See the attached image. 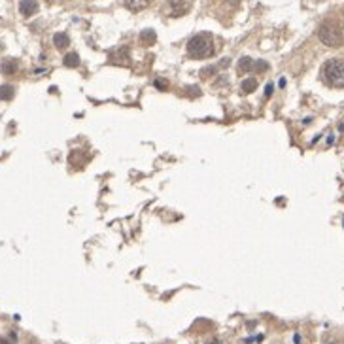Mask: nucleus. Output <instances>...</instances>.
Here are the masks:
<instances>
[{
	"label": "nucleus",
	"instance_id": "39448f33",
	"mask_svg": "<svg viewBox=\"0 0 344 344\" xmlns=\"http://www.w3.org/2000/svg\"><path fill=\"white\" fill-rule=\"evenodd\" d=\"M19 11H21L25 17H31L38 11V2L36 0H21L19 2Z\"/></svg>",
	"mask_w": 344,
	"mask_h": 344
},
{
	"label": "nucleus",
	"instance_id": "4468645a",
	"mask_svg": "<svg viewBox=\"0 0 344 344\" xmlns=\"http://www.w3.org/2000/svg\"><path fill=\"white\" fill-rule=\"evenodd\" d=\"M153 86L157 87V89H161V91H167V89H169V82H167L165 78H157V80L153 82Z\"/></svg>",
	"mask_w": 344,
	"mask_h": 344
},
{
	"label": "nucleus",
	"instance_id": "0eeeda50",
	"mask_svg": "<svg viewBox=\"0 0 344 344\" xmlns=\"http://www.w3.org/2000/svg\"><path fill=\"white\" fill-rule=\"evenodd\" d=\"M155 42H157V34L153 33L151 29H146V31L140 33V43H144V45H153Z\"/></svg>",
	"mask_w": 344,
	"mask_h": 344
},
{
	"label": "nucleus",
	"instance_id": "f257e3e1",
	"mask_svg": "<svg viewBox=\"0 0 344 344\" xmlns=\"http://www.w3.org/2000/svg\"><path fill=\"white\" fill-rule=\"evenodd\" d=\"M187 55L191 59H208L214 55V40L212 34L201 33L195 34L193 38L187 42Z\"/></svg>",
	"mask_w": 344,
	"mask_h": 344
},
{
	"label": "nucleus",
	"instance_id": "2eb2a0df",
	"mask_svg": "<svg viewBox=\"0 0 344 344\" xmlns=\"http://www.w3.org/2000/svg\"><path fill=\"white\" fill-rule=\"evenodd\" d=\"M217 70V66H208L206 70H201V78H208V76H212Z\"/></svg>",
	"mask_w": 344,
	"mask_h": 344
},
{
	"label": "nucleus",
	"instance_id": "a211bd4d",
	"mask_svg": "<svg viewBox=\"0 0 344 344\" xmlns=\"http://www.w3.org/2000/svg\"><path fill=\"white\" fill-rule=\"evenodd\" d=\"M0 344H13V343H10V341H6V339H0Z\"/></svg>",
	"mask_w": 344,
	"mask_h": 344
},
{
	"label": "nucleus",
	"instance_id": "6e6552de",
	"mask_svg": "<svg viewBox=\"0 0 344 344\" xmlns=\"http://www.w3.org/2000/svg\"><path fill=\"white\" fill-rule=\"evenodd\" d=\"M123 2H125V6H127L130 11L144 10V8H148V4H150V0H123Z\"/></svg>",
	"mask_w": 344,
	"mask_h": 344
},
{
	"label": "nucleus",
	"instance_id": "f03ea898",
	"mask_svg": "<svg viewBox=\"0 0 344 344\" xmlns=\"http://www.w3.org/2000/svg\"><path fill=\"white\" fill-rule=\"evenodd\" d=\"M323 78L331 87H344V63L331 59L323 66Z\"/></svg>",
	"mask_w": 344,
	"mask_h": 344
},
{
	"label": "nucleus",
	"instance_id": "9d476101",
	"mask_svg": "<svg viewBox=\"0 0 344 344\" xmlns=\"http://www.w3.org/2000/svg\"><path fill=\"white\" fill-rule=\"evenodd\" d=\"M2 72L4 74H15L17 72V61L15 59H4L2 61Z\"/></svg>",
	"mask_w": 344,
	"mask_h": 344
},
{
	"label": "nucleus",
	"instance_id": "6ab92c4d",
	"mask_svg": "<svg viewBox=\"0 0 344 344\" xmlns=\"http://www.w3.org/2000/svg\"><path fill=\"white\" fill-rule=\"evenodd\" d=\"M329 344H339V343H329Z\"/></svg>",
	"mask_w": 344,
	"mask_h": 344
},
{
	"label": "nucleus",
	"instance_id": "dca6fc26",
	"mask_svg": "<svg viewBox=\"0 0 344 344\" xmlns=\"http://www.w3.org/2000/svg\"><path fill=\"white\" fill-rule=\"evenodd\" d=\"M270 95H272V84H269L267 89H265V97H270Z\"/></svg>",
	"mask_w": 344,
	"mask_h": 344
},
{
	"label": "nucleus",
	"instance_id": "9b49d317",
	"mask_svg": "<svg viewBox=\"0 0 344 344\" xmlns=\"http://www.w3.org/2000/svg\"><path fill=\"white\" fill-rule=\"evenodd\" d=\"M63 65L68 66V68H76V66H80V55L78 53H66L65 59H63Z\"/></svg>",
	"mask_w": 344,
	"mask_h": 344
},
{
	"label": "nucleus",
	"instance_id": "1a4fd4ad",
	"mask_svg": "<svg viewBox=\"0 0 344 344\" xmlns=\"http://www.w3.org/2000/svg\"><path fill=\"white\" fill-rule=\"evenodd\" d=\"M53 43L57 49H66L68 47V43H70V38L66 36L65 33H57L53 36Z\"/></svg>",
	"mask_w": 344,
	"mask_h": 344
},
{
	"label": "nucleus",
	"instance_id": "f8f14e48",
	"mask_svg": "<svg viewBox=\"0 0 344 344\" xmlns=\"http://www.w3.org/2000/svg\"><path fill=\"white\" fill-rule=\"evenodd\" d=\"M258 89V80L256 78H246L244 82H242V91L244 93H254Z\"/></svg>",
	"mask_w": 344,
	"mask_h": 344
},
{
	"label": "nucleus",
	"instance_id": "20e7f679",
	"mask_svg": "<svg viewBox=\"0 0 344 344\" xmlns=\"http://www.w3.org/2000/svg\"><path fill=\"white\" fill-rule=\"evenodd\" d=\"M189 8H191L189 0H169L165 6V13L171 17H182L189 11Z\"/></svg>",
	"mask_w": 344,
	"mask_h": 344
},
{
	"label": "nucleus",
	"instance_id": "ddd939ff",
	"mask_svg": "<svg viewBox=\"0 0 344 344\" xmlns=\"http://www.w3.org/2000/svg\"><path fill=\"white\" fill-rule=\"evenodd\" d=\"M13 87L11 86H0V98L2 100H10V98H13Z\"/></svg>",
	"mask_w": 344,
	"mask_h": 344
},
{
	"label": "nucleus",
	"instance_id": "f3484780",
	"mask_svg": "<svg viewBox=\"0 0 344 344\" xmlns=\"http://www.w3.org/2000/svg\"><path fill=\"white\" fill-rule=\"evenodd\" d=\"M206 344H223V343H221L219 339H212V341H208Z\"/></svg>",
	"mask_w": 344,
	"mask_h": 344
},
{
	"label": "nucleus",
	"instance_id": "423d86ee",
	"mask_svg": "<svg viewBox=\"0 0 344 344\" xmlns=\"http://www.w3.org/2000/svg\"><path fill=\"white\" fill-rule=\"evenodd\" d=\"M254 68H256L254 59H252V57H242V59L238 61V65H237V72H238V74H246V72L254 70Z\"/></svg>",
	"mask_w": 344,
	"mask_h": 344
},
{
	"label": "nucleus",
	"instance_id": "7ed1b4c3",
	"mask_svg": "<svg viewBox=\"0 0 344 344\" xmlns=\"http://www.w3.org/2000/svg\"><path fill=\"white\" fill-rule=\"evenodd\" d=\"M318 38L329 47H339L343 43V33L337 23H323L318 31Z\"/></svg>",
	"mask_w": 344,
	"mask_h": 344
}]
</instances>
